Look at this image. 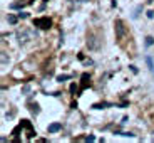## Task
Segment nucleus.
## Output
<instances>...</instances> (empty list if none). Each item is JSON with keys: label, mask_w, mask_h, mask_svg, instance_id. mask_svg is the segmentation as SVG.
Segmentation results:
<instances>
[{"label": "nucleus", "mask_w": 154, "mask_h": 143, "mask_svg": "<svg viewBox=\"0 0 154 143\" xmlns=\"http://www.w3.org/2000/svg\"><path fill=\"white\" fill-rule=\"evenodd\" d=\"M8 24H12V25H14V24H17V17L15 15H8Z\"/></svg>", "instance_id": "obj_7"}, {"label": "nucleus", "mask_w": 154, "mask_h": 143, "mask_svg": "<svg viewBox=\"0 0 154 143\" xmlns=\"http://www.w3.org/2000/svg\"><path fill=\"white\" fill-rule=\"evenodd\" d=\"M87 47H89L91 50L99 49V41H97L96 35H89V37H87Z\"/></svg>", "instance_id": "obj_3"}, {"label": "nucleus", "mask_w": 154, "mask_h": 143, "mask_svg": "<svg viewBox=\"0 0 154 143\" xmlns=\"http://www.w3.org/2000/svg\"><path fill=\"white\" fill-rule=\"evenodd\" d=\"M152 44H154V39L151 37V35H149V37H146V46H152Z\"/></svg>", "instance_id": "obj_8"}, {"label": "nucleus", "mask_w": 154, "mask_h": 143, "mask_svg": "<svg viewBox=\"0 0 154 143\" xmlns=\"http://www.w3.org/2000/svg\"><path fill=\"white\" fill-rule=\"evenodd\" d=\"M87 79H89V76H87V74H84V76H82V81H84V83H82V89H84L87 84H91V83H87Z\"/></svg>", "instance_id": "obj_6"}, {"label": "nucleus", "mask_w": 154, "mask_h": 143, "mask_svg": "<svg viewBox=\"0 0 154 143\" xmlns=\"http://www.w3.org/2000/svg\"><path fill=\"white\" fill-rule=\"evenodd\" d=\"M19 17H20V19H27V14H25V12H20Z\"/></svg>", "instance_id": "obj_11"}, {"label": "nucleus", "mask_w": 154, "mask_h": 143, "mask_svg": "<svg viewBox=\"0 0 154 143\" xmlns=\"http://www.w3.org/2000/svg\"><path fill=\"white\" fill-rule=\"evenodd\" d=\"M69 77H70L69 74H64V76H59V77H57V81L62 83V81H66V79H69Z\"/></svg>", "instance_id": "obj_9"}, {"label": "nucleus", "mask_w": 154, "mask_h": 143, "mask_svg": "<svg viewBox=\"0 0 154 143\" xmlns=\"http://www.w3.org/2000/svg\"><path fill=\"white\" fill-rule=\"evenodd\" d=\"M114 29H116V37L119 39V41H122L124 35H126V27H124V22L117 19L114 22Z\"/></svg>", "instance_id": "obj_1"}, {"label": "nucleus", "mask_w": 154, "mask_h": 143, "mask_svg": "<svg viewBox=\"0 0 154 143\" xmlns=\"http://www.w3.org/2000/svg\"><path fill=\"white\" fill-rule=\"evenodd\" d=\"M85 140H87V141H94V140H96V138H94V136L91 135V136H87V138H85Z\"/></svg>", "instance_id": "obj_13"}, {"label": "nucleus", "mask_w": 154, "mask_h": 143, "mask_svg": "<svg viewBox=\"0 0 154 143\" xmlns=\"http://www.w3.org/2000/svg\"><path fill=\"white\" fill-rule=\"evenodd\" d=\"M60 128H62L60 123H52V125H49V133H57V132H60Z\"/></svg>", "instance_id": "obj_4"}, {"label": "nucleus", "mask_w": 154, "mask_h": 143, "mask_svg": "<svg viewBox=\"0 0 154 143\" xmlns=\"http://www.w3.org/2000/svg\"><path fill=\"white\" fill-rule=\"evenodd\" d=\"M147 17H149V19H152V17H154V12L149 10V12H147Z\"/></svg>", "instance_id": "obj_12"}, {"label": "nucleus", "mask_w": 154, "mask_h": 143, "mask_svg": "<svg viewBox=\"0 0 154 143\" xmlns=\"http://www.w3.org/2000/svg\"><path fill=\"white\" fill-rule=\"evenodd\" d=\"M34 24H35V27H40V29H49L50 25H52L50 19H47V17H42V19H35Z\"/></svg>", "instance_id": "obj_2"}, {"label": "nucleus", "mask_w": 154, "mask_h": 143, "mask_svg": "<svg viewBox=\"0 0 154 143\" xmlns=\"http://www.w3.org/2000/svg\"><path fill=\"white\" fill-rule=\"evenodd\" d=\"M7 62H8V59H7V54H5V52H2V64L5 66Z\"/></svg>", "instance_id": "obj_10"}, {"label": "nucleus", "mask_w": 154, "mask_h": 143, "mask_svg": "<svg viewBox=\"0 0 154 143\" xmlns=\"http://www.w3.org/2000/svg\"><path fill=\"white\" fill-rule=\"evenodd\" d=\"M146 64H147V67H149V71L154 74V61H152L151 56H146Z\"/></svg>", "instance_id": "obj_5"}]
</instances>
